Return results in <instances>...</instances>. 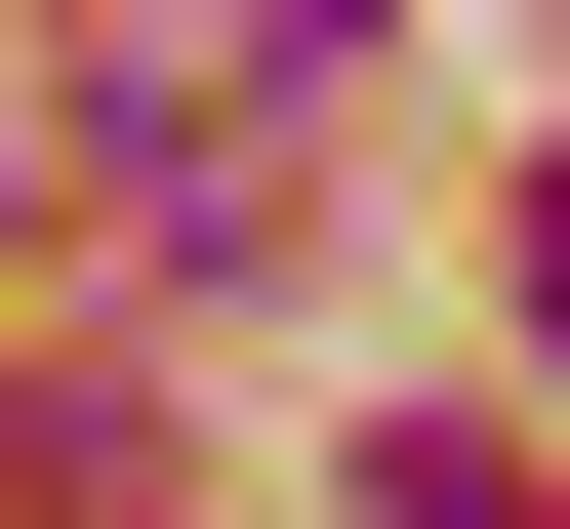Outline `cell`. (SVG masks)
<instances>
[{
    "instance_id": "obj_1",
    "label": "cell",
    "mask_w": 570,
    "mask_h": 529,
    "mask_svg": "<svg viewBox=\"0 0 570 529\" xmlns=\"http://www.w3.org/2000/svg\"><path fill=\"white\" fill-rule=\"evenodd\" d=\"M41 164L122 204V285H245V204H285V123H245V82H82Z\"/></svg>"
},
{
    "instance_id": "obj_2",
    "label": "cell",
    "mask_w": 570,
    "mask_h": 529,
    "mask_svg": "<svg viewBox=\"0 0 570 529\" xmlns=\"http://www.w3.org/2000/svg\"><path fill=\"white\" fill-rule=\"evenodd\" d=\"M367 529H530V448H367Z\"/></svg>"
},
{
    "instance_id": "obj_3",
    "label": "cell",
    "mask_w": 570,
    "mask_h": 529,
    "mask_svg": "<svg viewBox=\"0 0 570 529\" xmlns=\"http://www.w3.org/2000/svg\"><path fill=\"white\" fill-rule=\"evenodd\" d=\"M530 285H570V204H530Z\"/></svg>"
}]
</instances>
